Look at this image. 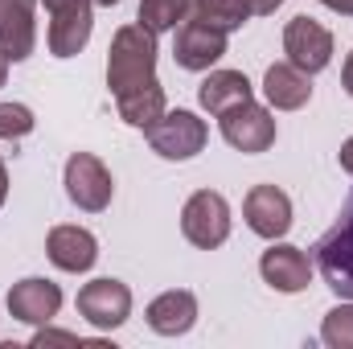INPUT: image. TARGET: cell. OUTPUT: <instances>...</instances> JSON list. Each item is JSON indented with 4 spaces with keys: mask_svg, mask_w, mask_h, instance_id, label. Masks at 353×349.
Wrapping results in <instances>:
<instances>
[{
    "mask_svg": "<svg viewBox=\"0 0 353 349\" xmlns=\"http://www.w3.org/2000/svg\"><path fill=\"white\" fill-rule=\"evenodd\" d=\"M263 94L275 111H300L312 99V74H304L292 62H275L263 74Z\"/></svg>",
    "mask_w": 353,
    "mask_h": 349,
    "instance_id": "cell-17",
    "label": "cell"
},
{
    "mask_svg": "<svg viewBox=\"0 0 353 349\" xmlns=\"http://www.w3.org/2000/svg\"><path fill=\"white\" fill-rule=\"evenodd\" d=\"M94 4H103V8H111V4H119V0H94Z\"/></svg>",
    "mask_w": 353,
    "mask_h": 349,
    "instance_id": "cell-31",
    "label": "cell"
},
{
    "mask_svg": "<svg viewBox=\"0 0 353 349\" xmlns=\"http://www.w3.org/2000/svg\"><path fill=\"white\" fill-rule=\"evenodd\" d=\"M144 136H148L152 152L165 157V161H189V157H197V152L205 148V140H210L205 123H201L193 111H165L152 128H144Z\"/></svg>",
    "mask_w": 353,
    "mask_h": 349,
    "instance_id": "cell-4",
    "label": "cell"
},
{
    "mask_svg": "<svg viewBox=\"0 0 353 349\" xmlns=\"http://www.w3.org/2000/svg\"><path fill=\"white\" fill-rule=\"evenodd\" d=\"M33 111L25 103H0V140H21L33 132Z\"/></svg>",
    "mask_w": 353,
    "mask_h": 349,
    "instance_id": "cell-23",
    "label": "cell"
},
{
    "mask_svg": "<svg viewBox=\"0 0 353 349\" xmlns=\"http://www.w3.org/2000/svg\"><path fill=\"white\" fill-rule=\"evenodd\" d=\"M189 21V0H140V25L148 33H173Z\"/></svg>",
    "mask_w": 353,
    "mask_h": 349,
    "instance_id": "cell-21",
    "label": "cell"
},
{
    "mask_svg": "<svg viewBox=\"0 0 353 349\" xmlns=\"http://www.w3.org/2000/svg\"><path fill=\"white\" fill-rule=\"evenodd\" d=\"M50 12V54L54 58H74L83 54L94 29L90 4L94 0H41Z\"/></svg>",
    "mask_w": 353,
    "mask_h": 349,
    "instance_id": "cell-5",
    "label": "cell"
},
{
    "mask_svg": "<svg viewBox=\"0 0 353 349\" xmlns=\"http://www.w3.org/2000/svg\"><path fill=\"white\" fill-rule=\"evenodd\" d=\"M283 54L304 74H321L333 62V33L312 17H292L283 29Z\"/></svg>",
    "mask_w": 353,
    "mask_h": 349,
    "instance_id": "cell-8",
    "label": "cell"
},
{
    "mask_svg": "<svg viewBox=\"0 0 353 349\" xmlns=\"http://www.w3.org/2000/svg\"><path fill=\"white\" fill-rule=\"evenodd\" d=\"M173 58L181 70H210L222 54H226V33L205 25V21H181L173 29Z\"/></svg>",
    "mask_w": 353,
    "mask_h": 349,
    "instance_id": "cell-10",
    "label": "cell"
},
{
    "mask_svg": "<svg viewBox=\"0 0 353 349\" xmlns=\"http://www.w3.org/2000/svg\"><path fill=\"white\" fill-rule=\"evenodd\" d=\"M115 103H119V119H123V123H132V128H152V123L169 111L161 83H148V87L128 90V94H119Z\"/></svg>",
    "mask_w": 353,
    "mask_h": 349,
    "instance_id": "cell-19",
    "label": "cell"
},
{
    "mask_svg": "<svg viewBox=\"0 0 353 349\" xmlns=\"http://www.w3.org/2000/svg\"><path fill=\"white\" fill-rule=\"evenodd\" d=\"M243 218L259 239H283L292 230V197L275 185H255L243 201Z\"/></svg>",
    "mask_w": 353,
    "mask_h": 349,
    "instance_id": "cell-11",
    "label": "cell"
},
{
    "mask_svg": "<svg viewBox=\"0 0 353 349\" xmlns=\"http://www.w3.org/2000/svg\"><path fill=\"white\" fill-rule=\"evenodd\" d=\"M283 0H247V8H251V17H267V12H275Z\"/></svg>",
    "mask_w": 353,
    "mask_h": 349,
    "instance_id": "cell-25",
    "label": "cell"
},
{
    "mask_svg": "<svg viewBox=\"0 0 353 349\" xmlns=\"http://www.w3.org/2000/svg\"><path fill=\"white\" fill-rule=\"evenodd\" d=\"M4 79H8V54L0 50V87H4Z\"/></svg>",
    "mask_w": 353,
    "mask_h": 349,
    "instance_id": "cell-30",
    "label": "cell"
},
{
    "mask_svg": "<svg viewBox=\"0 0 353 349\" xmlns=\"http://www.w3.org/2000/svg\"><path fill=\"white\" fill-rule=\"evenodd\" d=\"M4 197H8V169H4V161H0V206H4Z\"/></svg>",
    "mask_w": 353,
    "mask_h": 349,
    "instance_id": "cell-29",
    "label": "cell"
},
{
    "mask_svg": "<svg viewBox=\"0 0 353 349\" xmlns=\"http://www.w3.org/2000/svg\"><path fill=\"white\" fill-rule=\"evenodd\" d=\"M181 235L201 251L222 247L230 239V206H226V197L214 193V189H197L181 210Z\"/></svg>",
    "mask_w": 353,
    "mask_h": 349,
    "instance_id": "cell-3",
    "label": "cell"
},
{
    "mask_svg": "<svg viewBox=\"0 0 353 349\" xmlns=\"http://www.w3.org/2000/svg\"><path fill=\"white\" fill-rule=\"evenodd\" d=\"M79 312L87 317L94 329H119L132 317V288L111 279V275L90 279L79 292Z\"/></svg>",
    "mask_w": 353,
    "mask_h": 349,
    "instance_id": "cell-9",
    "label": "cell"
},
{
    "mask_svg": "<svg viewBox=\"0 0 353 349\" xmlns=\"http://www.w3.org/2000/svg\"><path fill=\"white\" fill-rule=\"evenodd\" d=\"M46 255L58 271H90L94 259H99V243L94 235L83 230V226H54L50 239H46Z\"/></svg>",
    "mask_w": 353,
    "mask_h": 349,
    "instance_id": "cell-14",
    "label": "cell"
},
{
    "mask_svg": "<svg viewBox=\"0 0 353 349\" xmlns=\"http://www.w3.org/2000/svg\"><path fill=\"white\" fill-rule=\"evenodd\" d=\"M189 17L205 21V25H214L222 33H234V29L247 25L251 8H247V0H189Z\"/></svg>",
    "mask_w": 353,
    "mask_h": 349,
    "instance_id": "cell-20",
    "label": "cell"
},
{
    "mask_svg": "<svg viewBox=\"0 0 353 349\" xmlns=\"http://www.w3.org/2000/svg\"><path fill=\"white\" fill-rule=\"evenodd\" d=\"M325 8H333V12H341V17H353V0H321Z\"/></svg>",
    "mask_w": 353,
    "mask_h": 349,
    "instance_id": "cell-27",
    "label": "cell"
},
{
    "mask_svg": "<svg viewBox=\"0 0 353 349\" xmlns=\"http://www.w3.org/2000/svg\"><path fill=\"white\" fill-rule=\"evenodd\" d=\"M321 341L333 349H353V304H337V308L325 312Z\"/></svg>",
    "mask_w": 353,
    "mask_h": 349,
    "instance_id": "cell-22",
    "label": "cell"
},
{
    "mask_svg": "<svg viewBox=\"0 0 353 349\" xmlns=\"http://www.w3.org/2000/svg\"><path fill=\"white\" fill-rule=\"evenodd\" d=\"M58 308H62V288L58 283H50V279H37V275H29V279H21V283H12V292H8V312H12V321H25V325H50L54 317H58Z\"/></svg>",
    "mask_w": 353,
    "mask_h": 349,
    "instance_id": "cell-12",
    "label": "cell"
},
{
    "mask_svg": "<svg viewBox=\"0 0 353 349\" xmlns=\"http://www.w3.org/2000/svg\"><path fill=\"white\" fill-rule=\"evenodd\" d=\"M341 87H345V90L353 94V54L345 58V66H341Z\"/></svg>",
    "mask_w": 353,
    "mask_h": 349,
    "instance_id": "cell-28",
    "label": "cell"
},
{
    "mask_svg": "<svg viewBox=\"0 0 353 349\" xmlns=\"http://www.w3.org/2000/svg\"><path fill=\"white\" fill-rule=\"evenodd\" d=\"M144 317H148V329H152V333H161V337H181V333H189V329L197 325V296L185 292V288H173V292L157 296Z\"/></svg>",
    "mask_w": 353,
    "mask_h": 349,
    "instance_id": "cell-16",
    "label": "cell"
},
{
    "mask_svg": "<svg viewBox=\"0 0 353 349\" xmlns=\"http://www.w3.org/2000/svg\"><path fill=\"white\" fill-rule=\"evenodd\" d=\"M312 259H316L321 279L337 296L353 300V193H350V201H345V210H341V218L316 239Z\"/></svg>",
    "mask_w": 353,
    "mask_h": 349,
    "instance_id": "cell-2",
    "label": "cell"
},
{
    "mask_svg": "<svg viewBox=\"0 0 353 349\" xmlns=\"http://www.w3.org/2000/svg\"><path fill=\"white\" fill-rule=\"evenodd\" d=\"M218 119H222V140L230 148L247 152V157L267 152L275 144V119H271V111L259 107V103H251V99L239 103V107H230V111H222Z\"/></svg>",
    "mask_w": 353,
    "mask_h": 349,
    "instance_id": "cell-7",
    "label": "cell"
},
{
    "mask_svg": "<svg viewBox=\"0 0 353 349\" xmlns=\"http://www.w3.org/2000/svg\"><path fill=\"white\" fill-rule=\"evenodd\" d=\"M337 161H341V169H345V173L353 177V136L345 140V144H341V152H337Z\"/></svg>",
    "mask_w": 353,
    "mask_h": 349,
    "instance_id": "cell-26",
    "label": "cell"
},
{
    "mask_svg": "<svg viewBox=\"0 0 353 349\" xmlns=\"http://www.w3.org/2000/svg\"><path fill=\"white\" fill-rule=\"evenodd\" d=\"M251 99V83L243 70H210V79L197 87V103L210 111V115H222L239 103Z\"/></svg>",
    "mask_w": 353,
    "mask_h": 349,
    "instance_id": "cell-18",
    "label": "cell"
},
{
    "mask_svg": "<svg viewBox=\"0 0 353 349\" xmlns=\"http://www.w3.org/2000/svg\"><path fill=\"white\" fill-rule=\"evenodd\" d=\"M111 193H115V181L107 173V165L94 157V152H74L66 161V197L87 210V214H99L111 206Z\"/></svg>",
    "mask_w": 353,
    "mask_h": 349,
    "instance_id": "cell-6",
    "label": "cell"
},
{
    "mask_svg": "<svg viewBox=\"0 0 353 349\" xmlns=\"http://www.w3.org/2000/svg\"><path fill=\"white\" fill-rule=\"evenodd\" d=\"M37 46V0H0V50L25 62Z\"/></svg>",
    "mask_w": 353,
    "mask_h": 349,
    "instance_id": "cell-13",
    "label": "cell"
},
{
    "mask_svg": "<svg viewBox=\"0 0 353 349\" xmlns=\"http://www.w3.org/2000/svg\"><path fill=\"white\" fill-rule=\"evenodd\" d=\"M157 83V33H148L144 25H123L111 37L107 50V87L111 94H128L136 87Z\"/></svg>",
    "mask_w": 353,
    "mask_h": 349,
    "instance_id": "cell-1",
    "label": "cell"
},
{
    "mask_svg": "<svg viewBox=\"0 0 353 349\" xmlns=\"http://www.w3.org/2000/svg\"><path fill=\"white\" fill-rule=\"evenodd\" d=\"M46 346H74V349H83L87 341L83 337H74V333H62V329H37V337H33V349H46Z\"/></svg>",
    "mask_w": 353,
    "mask_h": 349,
    "instance_id": "cell-24",
    "label": "cell"
},
{
    "mask_svg": "<svg viewBox=\"0 0 353 349\" xmlns=\"http://www.w3.org/2000/svg\"><path fill=\"white\" fill-rule=\"evenodd\" d=\"M259 271H263V279L275 288V292H288V296H292V292H304L308 279H312V263H308V255H304L300 247H288V243L263 251Z\"/></svg>",
    "mask_w": 353,
    "mask_h": 349,
    "instance_id": "cell-15",
    "label": "cell"
}]
</instances>
